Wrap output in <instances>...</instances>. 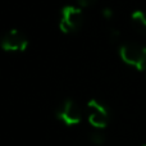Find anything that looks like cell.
Segmentation results:
<instances>
[{
    "instance_id": "cell-1",
    "label": "cell",
    "mask_w": 146,
    "mask_h": 146,
    "mask_svg": "<svg viewBox=\"0 0 146 146\" xmlns=\"http://www.w3.org/2000/svg\"><path fill=\"white\" fill-rule=\"evenodd\" d=\"M119 55L126 64L144 71L146 69V48L137 42H127L121 46Z\"/></svg>"
},
{
    "instance_id": "cell-2",
    "label": "cell",
    "mask_w": 146,
    "mask_h": 146,
    "mask_svg": "<svg viewBox=\"0 0 146 146\" xmlns=\"http://www.w3.org/2000/svg\"><path fill=\"white\" fill-rule=\"evenodd\" d=\"M83 22V15L80 8L73 5H66L60 10L59 18V28L64 33H72L80 30Z\"/></svg>"
},
{
    "instance_id": "cell-3",
    "label": "cell",
    "mask_w": 146,
    "mask_h": 146,
    "mask_svg": "<svg viewBox=\"0 0 146 146\" xmlns=\"http://www.w3.org/2000/svg\"><path fill=\"white\" fill-rule=\"evenodd\" d=\"M56 118L66 126H74L82 121V110L72 99H66L56 110Z\"/></svg>"
},
{
    "instance_id": "cell-4",
    "label": "cell",
    "mask_w": 146,
    "mask_h": 146,
    "mask_svg": "<svg viewBox=\"0 0 146 146\" xmlns=\"http://www.w3.org/2000/svg\"><path fill=\"white\" fill-rule=\"evenodd\" d=\"M86 114L90 124L95 128L100 129L108 124L109 122V110L103 103L98 100H90L86 106Z\"/></svg>"
},
{
    "instance_id": "cell-5",
    "label": "cell",
    "mask_w": 146,
    "mask_h": 146,
    "mask_svg": "<svg viewBox=\"0 0 146 146\" xmlns=\"http://www.w3.org/2000/svg\"><path fill=\"white\" fill-rule=\"evenodd\" d=\"M27 37L18 30L8 31L1 38V48L7 51H23L27 49Z\"/></svg>"
},
{
    "instance_id": "cell-6",
    "label": "cell",
    "mask_w": 146,
    "mask_h": 146,
    "mask_svg": "<svg viewBox=\"0 0 146 146\" xmlns=\"http://www.w3.org/2000/svg\"><path fill=\"white\" fill-rule=\"evenodd\" d=\"M131 22L133 28L139 33L146 35V13L141 10H136L131 15Z\"/></svg>"
},
{
    "instance_id": "cell-7",
    "label": "cell",
    "mask_w": 146,
    "mask_h": 146,
    "mask_svg": "<svg viewBox=\"0 0 146 146\" xmlns=\"http://www.w3.org/2000/svg\"><path fill=\"white\" fill-rule=\"evenodd\" d=\"M90 140L92 144L101 145L104 141H105V136H104L101 132H92V133H90Z\"/></svg>"
},
{
    "instance_id": "cell-8",
    "label": "cell",
    "mask_w": 146,
    "mask_h": 146,
    "mask_svg": "<svg viewBox=\"0 0 146 146\" xmlns=\"http://www.w3.org/2000/svg\"><path fill=\"white\" fill-rule=\"evenodd\" d=\"M118 38H119V32L115 30V28H110V30H109V40L115 42Z\"/></svg>"
},
{
    "instance_id": "cell-9",
    "label": "cell",
    "mask_w": 146,
    "mask_h": 146,
    "mask_svg": "<svg viewBox=\"0 0 146 146\" xmlns=\"http://www.w3.org/2000/svg\"><path fill=\"white\" fill-rule=\"evenodd\" d=\"M113 15H114V13H113V10H111L110 8H105V9L103 10V17L106 18V19H110Z\"/></svg>"
},
{
    "instance_id": "cell-10",
    "label": "cell",
    "mask_w": 146,
    "mask_h": 146,
    "mask_svg": "<svg viewBox=\"0 0 146 146\" xmlns=\"http://www.w3.org/2000/svg\"><path fill=\"white\" fill-rule=\"evenodd\" d=\"M78 4L81 5V7H90V5H92L94 3H95V0H77Z\"/></svg>"
},
{
    "instance_id": "cell-11",
    "label": "cell",
    "mask_w": 146,
    "mask_h": 146,
    "mask_svg": "<svg viewBox=\"0 0 146 146\" xmlns=\"http://www.w3.org/2000/svg\"><path fill=\"white\" fill-rule=\"evenodd\" d=\"M145 72H146V69H145Z\"/></svg>"
},
{
    "instance_id": "cell-12",
    "label": "cell",
    "mask_w": 146,
    "mask_h": 146,
    "mask_svg": "<svg viewBox=\"0 0 146 146\" xmlns=\"http://www.w3.org/2000/svg\"><path fill=\"white\" fill-rule=\"evenodd\" d=\"M144 146H146V145H144Z\"/></svg>"
}]
</instances>
